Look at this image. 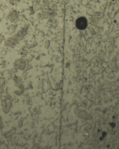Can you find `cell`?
<instances>
[{
	"label": "cell",
	"mask_w": 119,
	"mask_h": 149,
	"mask_svg": "<svg viewBox=\"0 0 119 149\" xmlns=\"http://www.w3.org/2000/svg\"><path fill=\"white\" fill-rule=\"evenodd\" d=\"M76 27L81 30H84L88 25V21L85 17H81L76 20Z\"/></svg>",
	"instance_id": "6da1fadb"
}]
</instances>
